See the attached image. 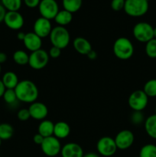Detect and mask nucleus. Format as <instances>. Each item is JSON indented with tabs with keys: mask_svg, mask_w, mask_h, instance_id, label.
Returning <instances> with one entry per match:
<instances>
[{
	"mask_svg": "<svg viewBox=\"0 0 156 157\" xmlns=\"http://www.w3.org/2000/svg\"><path fill=\"white\" fill-rule=\"evenodd\" d=\"M15 91L18 101L28 104L35 102L39 94L37 85L30 80H23L19 81L15 88Z\"/></svg>",
	"mask_w": 156,
	"mask_h": 157,
	"instance_id": "nucleus-1",
	"label": "nucleus"
},
{
	"mask_svg": "<svg viewBox=\"0 0 156 157\" xmlns=\"http://www.w3.org/2000/svg\"><path fill=\"white\" fill-rule=\"evenodd\" d=\"M115 56L120 60H128L134 55V45L128 38L120 37L114 41L113 47Z\"/></svg>",
	"mask_w": 156,
	"mask_h": 157,
	"instance_id": "nucleus-2",
	"label": "nucleus"
},
{
	"mask_svg": "<svg viewBox=\"0 0 156 157\" xmlns=\"http://www.w3.org/2000/svg\"><path fill=\"white\" fill-rule=\"evenodd\" d=\"M50 41L52 46L60 49H64L68 46L70 41V35L68 30L63 26H56L53 28L50 32Z\"/></svg>",
	"mask_w": 156,
	"mask_h": 157,
	"instance_id": "nucleus-3",
	"label": "nucleus"
},
{
	"mask_svg": "<svg viewBox=\"0 0 156 157\" xmlns=\"http://www.w3.org/2000/svg\"><path fill=\"white\" fill-rule=\"evenodd\" d=\"M148 0H125L123 10L131 17H141L148 12Z\"/></svg>",
	"mask_w": 156,
	"mask_h": 157,
	"instance_id": "nucleus-4",
	"label": "nucleus"
},
{
	"mask_svg": "<svg viewBox=\"0 0 156 157\" xmlns=\"http://www.w3.org/2000/svg\"><path fill=\"white\" fill-rule=\"evenodd\" d=\"M134 38L138 41L142 43H147L154 38V28L151 24L145 21H140L136 23L132 29Z\"/></svg>",
	"mask_w": 156,
	"mask_h": 157,
	"instance_id": "nucleus-5",
	"label": "nucleus"
},
{
	"mask_svg": "<svg viewBox=\"0 0 156 157\" xmlns=\"http://www.w3.org/2000/svg\"><path fill=\"white\" fill-rule=\"evenodd\" d=\"M128 104L133 111H142L148 104V97L143 90H136L129 95Z\"/></svg>",
	"mask_w": 156,
	"mask_h": 157,
	"instance_id": "nucleus-6",
	"label": "nucleus"
},
{
	"mask_svg": "<svg viewBox=\"0 0 156 157\" xmlns=\"http://www.w3.org/2000/svg\"><path fill=\"white\" fill-rule=\"evenodd\" d=\"M48 53L44 49H39L29 55L28 64L34 70H41L47 65L49 62Z\"/></svg>",
	"mask_w": 156,
	"mask_h": 157,
	"instance_id": "nucleus-7",
	"label": "nucleus"
},
{
	"mask_svg": "<svg viewBox=\"0 0 156 157\" xmlns=\"http://www.w3.org/2000/svg\"><path fill=\"white\" fill-rule=\"evenodd\" d=\"M98 154L104 157L113 156L117 151V147L115 140L110 136H102L96 144Z\"/></svg>",
	"mask_w": 156,
	"mask_h": 157,
	"instance_id": "nucleus-8",
	"label": "nucleus"
},
{
	"mask_svg": "<svg viewBox=\"0 0 156 157\" xmlns=\"http://www.w3.org/2000/svg\"><path fill=\"white\" fill-rule=\"evenodd\" d=\"M61 146L60 140L54 136H48L44 139L41 145V149L43 153L48 157H54L61 153Z\"/></svg>",
	"mask_w": 156,
	"mask_h": 157,
	"instance_id": "nucleus-9",
	"label": "nucleus"
},
{
	"mask_svg": "<svg viewBox=\"0 0 156 157\" xmlns=\"http://www.w3.org/2000/svg\"><path fill=\"white\" fill-rule=\"evenodd\" d=\"M38 11L41 17L48 20L54 19L59 12V6L56 0H41Z\"/></svg>",
	"mask_w": 156,
	"mask_h": 157,
	"instance_id": "nucleus-10",
	"label": "nucleus"
},
{
	"mask_svg": "<svg viewBox=\"0 0 156 157\" xmlns=\"http://www.w3.org/2000/svg\"><path fill=\"white\" fill-rule=\"evenodd\" d=\"M115 143L118 150H125L130 148L134 144V133L129 130H122L116 134Z\"/></svg>",
	"mask_w": 156,
	"mask_h": 157,
	"instance_id": "nucleus-11",
	"label": "nucleus"
},
{
	"mask_svg": "<svg viewBox=\"0 0 156 157\" xmlns=\"http://www.w3.org/2000/svg\"><path fill=\"white\" fill-rule=\"evenodd\" d=\"M52 29L50 20L41 16L37 18L34 23L33 32L41 38H44L50 35Z\"/></svg>",
	"mask_w": 156,
	"mask_h": 157,
	"instance_id": "nucleus-12",
	"label": "nucleus"
},
{
	"mask_svg": "<svg viewBox=\"0 0 156 157\" xmlns=\"http://www.w3.org/2000/svg\"><path fill=\"white\" fill-rule=\"evenodd\" d=\"M9 29L19 30L24 24V17L19 12H7L3 21Z\"/></svg>",
	"mask_w": 156,
	"mask_h": 157,
	"instance_id": "nucleus-13",
	"label": "nucleus"
},
{
	"mask_svg": "<svg viewBox=\"0 0 156 157\" xmlns=\"http://www.w3.org/2000/svg\"><path fill=\"white\" fill-rule=\"evenodd\" d=\"M31 117L36 121H44L48 114V108L42 102H35L30 104L28 107Z\"/></svg>",
	"mask_w": 156,
	"mask_h": 157,
	"instance_id": "nucleus-14",
	"label": "nucleus"
},
{
	"mask_svg": "<svg viewBox=\"0 0 156 157\" xmlns=\"http://www.w3.org/2000/svg\"><path fill=\"white\" fill-rule=\"evenodd\" d=\"M23 43H24V47L27 48V50H28L31 52H33L41 49L42 38L38 36L33 32H28V33H26Z\"/></svg>",
	"mask_w": 156,
	"mask_h": 157,
	"instance_id": "nucleus-15",
	"label": "nucleus"
},
{
	"mask_svg": "<svg viewBox=\"0 0 156 157\" xmlns=\"http://www.w3.org/2000/svg\"><path fill=\"white\" fill-rule=\"evenodd\" d=\"M61 154L62 157H83L84 153L80 145L76 143H68L62 147Z\"/></svg>",
	"mask_w": 156,
	"mask_h": 157,
	"instance_id": "nucleus-16",
	"label": "nucleus"
},
{
	"mask_svg": "<svg viewBox=\"0 0 156 157\" xmlns=\"http://www.w3.org/2000/svg\"><path fill=\"white\" fill-rule=\"evenodd\" d=\"M75 51L83 55H87L92 50V45L90 41L83 37H76L73 41Z\"/></svg>",
	"mask_w": 156,
	"mask_h": 157,
	"instance_id": "nucleus-17",
	"label": "nucleus"
},
{
	"mask_svg": "<svg viewBox=\"0 0 156 157\" xmlns=\"http://www.w3.org/2000/svg\"><path fill=\"white\" fill-rule=\"evenodd\" d=\"M70 133V127L67 123L64 121H58L54 124V136L58 139H65L68 137Z\"/></svg>",
	"mask_w": 156,
	"mask_h": 157,
	"instance_id": "nucleus-18",
	"label": "nucleus"
},
{
	"mask_svg": "<svg viewBox=\"0 0 156 157\" xmlns=\"http://www.w3.org/2000/svg\"><path fill=\"white\" fill-rule=\"evenodd\" d=\"M54 124L51 121L44 120L41 121L38 125V133L44 138L54 136Z\"/></svg>",
	"mask_w": 156,
	"mask_h": 157,
	"instance_id": "nucleus-19",
	"label": "nucleus"
},
{
	"mask_svg": "<svg viewBox=\"0 0 156 157\" xmlns=\"http://www.w3.org/2000/svg\"><path fill=\"white\" fill-rule=\"evenodd\" d=\"M2 81L6 89H15L19 83L18 77L15 72L7 71L3 75Z\"/></svg>",
	"mask_w": 156,
	"mask_h": 157,
	"instance_id": "nucleus-20",
	"label": "nucleus"
},
{
	"mask_svg": "<svg viewBox=\"0 0 156 157\" xmlns=\"http://www.w3.org/2000/svg\"><path fill=\"white\" fill-rule=\"evenodd\" d=\"M144 126L148 136L156 140V115L152 114L147 117L144 122Z\"/></svg>",
	"mask_w": 156,
	"mask_h": 157,
	"instance_id": "nucleus-21",
	"label": "nucleus"
},
{
	"mask_svg": "<svg viewBox=\"0 0 156 157\" xmlns=\"http://www.w3.org/2000/svg\"><path fill=\"white\" fill-rule=\"evenodd\" d=\"M73 20V14L67 10H60L54 18V21L59 26L65 27Z\"/></svg>",
	"mask_w": 156,
	"mask_h": 157,
	"instance_id": "nucleus-22",
	"label": "nucleus"
},
{
	"mask_svg": "<svg viewBox=\"0 0 156 157\" xmlns=\"http://www.w3.org/2000/svg\"><path fill=\"white\" fill-rule=\"evenodd\" d=\"M83 0H62L63 8L64 10L70 12V13H75L80 9L82 6Z\"/></svg>",
	"mask_w": 156,
	"mask_h": 157,
	"instance_id": "nucleus-23",
	"label": "nucleus"
},
{
	"mask_svg": "<svg viewBox=\"0 0 156 157\" xmlns=\"http://www.w3.org/2000/svg\"><path fill=\"white\" fill-rule=\"evenodd\" d=\"M1 2L7 12H18L21 7L22 0H1Z\"/></svg>",
	"mask_w": 156,
	"mask_h": 157,
	"instance_id": "nucleus-24",
	"label": "nucleus"
},
{
	"mask_svg": "<svg viewBox=\"0 0 156 157\" xmlns=\"http://www.w3.org/2000/svg\"><path fill=\"white\" fill-rule=\"evenodd\" d=\"M13 61L18 65H25L28 64L29 55L23 50H17L13 54Z\"/></svg>",
	"mask_w": 156,
	"mask_h": 157,
	"instance_id": "nucleus-25",
	"label": "nucleus"
},
{
	"mask_svg": "<svg viewBox=\"0 0 156 157\" xmlns=\"http://www.w3.org/2000/svg\"><path fill=\"white\" fill-rule=\"evenodd\" d=\"M14 134V128L11 124L3 123L0 124V138L2 140H7L12 137Z\"/></svg>",
	"mask_w": 156,
	"mask_h": 157,
	"instance_id": "nucleus-26",
	"label": "nucleus"
},
{
	"mask_svg": "<svg viewBox=\"0 0 156 157\" xmlns=\"http://www.w3.org/2000/svg\"><path fill=\"white\" fill-rule=\"evenodd\" d=\"M139 157H156V145L151 144L144 145L139 152Z\"/></svg>",
	"mask_w": 156,
	"mask_h": 157,
	"instance_id": "nucleus-27",
	"label": "nucleus"
},
{
	"mask_svg": "<svg viewBox=\"0 0 156 157\" xmlns=\"http://www.w3.org/2000/svg\"><path fill=\"white\" fill-rule=\"evenodd\" d=\"M143 91L148 98L156 97V79H150L143 87Z\"/></svg>",
	"mask_w": 156,
	"mask_h": 157,
	"instance_id": "nucleus-28",
	"label": "nucleus"
},
{
	"mask_svg": "<svg viewBox=\"0 0 156 157\" xmlns=\"http://www.w3.org/2000/svg\"><path fill=\"white\" fill-rule=\"evenodd\" d=\"M145 53L150 58H156V39L152 38L145 43Z\"/></svg>",
	"mask_w": 156,
	"mask_h": 157,
	"instance_id": "nucleus-29",
	"label": "nucleus"
},
{
	"mask_svg": "<svg viewBox=\"0 0 156 157\" xmlns=\"http://www.w3.org/2000/svg\"><path fill=\"white\" fill-rule=\"evenodd\" d=\"M2 98L5 102L8 104H13L18 101L15 89H6Z\"/></svg>",
	"mask_w": 156,
	"mask_h": 157,
	"instance_id": "nucleus-30",
	"label": "nucleus"
},
{
	"mask_svg": "<svg viewBox=\"0 0 156 157\" xmlns=\"http://www.w3.org/2000/svg\"><path fill=\"white\" fill-rule=\"evenodd\" d=\"M131 122L135 125H139L145 122L142 111H133L131 115Z\"/></svg>",
	"mask_w": 156,
	"mask_h": 157,
	"instance_id": "nucleus-31",
	"label": "nucleus"
},
{
	"mask_svg": "<svg viewBox=\"0 0 156 157\" xmlns=\"http://www.w3.org/2000/svg\"><path fill=\"white\" fill-rule=\"evenodd\" d=\"M125 0H112L111 8L115 12H119V11L124 9Z\"/></svg>",
	"mask_w": 156,
	"mask_h": 157,
	"instance_id": "nucleus-32",
	"label": "nucleus"
},
{
	"mask_svg": "<svg viewBox=\"0 0 156 157\" xmlns=\"http://www.w3.org/2000/svg\"><path fill=\"white\" fill-rule=\"evenodd\" d=\"M17 117L21 121H26L31 118L30 113H29L28 108H22L19 110L17 113Z\"/></svg>",
	"mask_w": 156,
	"mask_h": 157,
	"instance_id": "nucleus-33",
	"label": "nucleus"
},
{
	"mask_svg": "<svg viewBox=\"0 0 156 157\" xmlns=\"http://www.w3.org/2000/svg\"><path fill=\"white\" fill-rule=\"evenodd\" d=\"M49 57L52 58H58L61 56V49L58 48L54 47V46H52L50 48L48 52Z\"/></svg>",
	"mask_w": 156,
	"mask_h": 157,
	"instance_id": "nucleus-34",
	"label": "nucleus"
},
{
	"mask_svg": "<svg viewBox=\"0 0 156 157\" xmlns=\"http://www.w3.org/2000/svg\"><path fill=\"white\" fill-rule=\"evenodd\" d=\"M23 1L27 7L30 8V9H34V8L38 7L41 0H23Z\"/></svg>",
	"mask_w": 156,
	"mask_h": 157,
	"instance_id": "nucleus-35",
	"label": "nucleus"
},
{
	"mask_svg": "<svg viewBox=\"0 0 156 157\" xmlns=\"http://www.w3.org/2000/svg\"><path fill=\"white\" fill-rule=\"evenodd\" d=\"M44 137H43V136H41V135H40L39 133H36V134L33 136L34 143H35V144H37V145L41 146L42 142L44 141Z\"/></svg>",
	"mask_w": 156,
	"mask_h": 157,
	"instance_id": "nucleus-36",
	"label": "nucleus"
},
{
	"mask_svg": "<svg viewBox=\"0 0 156 157\" xmlns=\"http://www.w3.org/2000/svg\"><path fill=\"white\" fill-rule=\"evenodd\" d=\"M7 12L6 9L3 7V6L2 4H0V23L4 21L5 16H6V14Z\"/></svg>",
	"mask_w": 156,
	"mask_h": 157,
	"instance_id": "nucleus-37",
	"label": "nucleus"
},
{
	"mask_svg": "<svg viewBox=\"0 0 156 157\" xmlns=\"http://www.w3.org/2000/svg\"><path fill=\"white\" fill-rule=\"evenodd\" d=\"M87 56L89 59L93 61V60H95L96 58H97V53H96L94 50H93V49H92V50L90 51L88 54H87Z\"/></svg>",
	"mask_w": 156,
	"mask_h": 157,
	"instance_id": "nucleus-38",
	"label": "nucleus"
},
{
	"mask_svg": "<svg viewBox=\"0 0 156 157\" xmlns=\"http://www.w3.org/2000/svg\"><path fill=\"white\" fill-rule=\"evenodd\" d=\"M7 58H8L7 55H6V53L0 52V64L6 62V61H7Z\"/></svg>",
	"mask_w": 156,
	"mask_h": 157,
	"instance_id": "nucleus-39",
	"label": "nucleus"
},
{
	"mask_svg": "<svg viewBox=\"0 0 156 157\" xmlns=\"http://www.w3.org/2000/svg\"><path fill=\"white\" fill-rule=\"evenodd\" d=\"M6 90V87H5L4 84L2 83V80H0V98H2L3 94H4Z\"/></svg>",
	"mask_w": 156,
	"mask_h": 157,
	"instance_id": "nucleus-40",
	"label": "nucleus"
},
{
	"mask_svg": "<svg viewBox=\"0 0 156 157\" xmlns=\"http://www.w3.org/2000/svg\"><path fill=\"white\" fill-rule=\"evenodd\" d=\"M25 35H26V33H24V32H18V34H17V38H18L19 41H23L24 39V37H25Z\"/></svg>",
	"mask_w": 156,
	"mask_h": 157,
	"instance_id": "nucleus-41",
	"label": "nucleus"
},
{
	"mask_svg": "<svg viewBox=\"0 0 156 157\" xmlns=\"http://www.w3.org/2000/svg\"><path fill=\"white\" fill-rule=\"evenodd\" d=\"M83 157H100L98 153H94V152H90V153H87L84 155Z\"/></svg>",
	"mask_w": 156,
	"mask_h": 157,
	"instance_id": "nucleus-42",
	"label": "nucleus"
},
{
	"mask_svg": "<svg viewBox=\"0 0 156 157\" xmlns=\"http://www.w3.org/2000/svg\"><path fill=\"white\" fill-rule=\"evenodd\" d=\"M154 38L156 39V27L154 28Z\"/></svg>",
	"mask_w": 156,
	"mask_h": 157,
	"instance_id": "nucleus-43",
	"label": "nucleus"
},
{
	"mask_svg": "<svg viewBox=\"0 0 156 157\" xmlns=\"http://www.w3.org/2000/svg\"><path fill=\"white\" fill-rule=\"evenodd\" d=\"M2 72V67H1V64H0V74H1Z\"/></svg>",
	"mask_w": 156,
	"mask_h": 157,
	"instance_id": "nucleus-44",
	"label": "nucleus"
},
{
	"mask_svg": "<svg viewBox=\"0 0 156 157\" xmlns=\"http://www.w3.org/2000/svg\"><path fill=\"white\" fill-rule=\"evenodd\" d=\"M2 139L0 138V146H1V144H2Z\"/></svg>",
	"mask_w": 156,
	"mask_h": 157,
	"instance_id": "nucleus-45",
	"label": "nucleus"
},
{
	"mask_svg": "<svg viewBox=\"0 0 156 157\" xmlns=\"http://www.w3.org/2000/svg\"><path fill=\"white\" fill-rule=\"evenodd\" d=\"M154 112H155V113H154V114L156 115V106H155V108H154Z\"/></svg>",
	"mask_w": 156,
	"mask_h": 157,
	"instance_id": "nucleus-46",
	"label": "nucleus"
},
{
	"mask_svg": "<svg viewBox=\"0 0 156 157\" xmlns=\"http://www.w3.org/2000/svg\"><path fill=\"white\" fill-rule=\"evenodd\" d=\"M134 157H139V156H134Z\"/></svg>",
	"mask_w": 156,
	"mask_h": 157,
	"instance_id": "nucleus-47",
	"label": "nucleus"
},
{
	"mask_svg": "<svg viewBox=\"0 0 156 157\" xmlns=\"http://www.w3.org/2000/svg\"><path fill=\"white\" fill-rule=\"evenodd\" d=\"M148 2H149V0H148Z\"/></svg>",
	"mask_w": 156,
	"mask_h": 157,
	"instance_id": "nucleus-48",
	"label": "nucleus"
}]
</instances>
